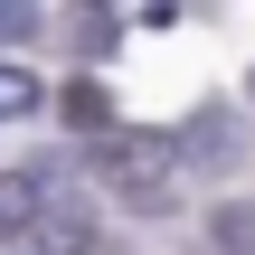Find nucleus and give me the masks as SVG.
<instances>
[{"label": "nucleus", "mask_w": 255, "mask_h": 255, "mask_svg": "<svg viewBox=\"0 0 255 255\" xmlns=\"http://www.w3.org/2000/svg\"><path fill=\"white\" fill-rule=\"evenodd\" d=\"M85 161H95V180H104L123 208H170V199H180V142H170V132H142V123H132V132H104Z\"/></svg>", "instance_id": "1"}, {"label": "nucleus", "mask_w": 255, "mask_h": 255, "mask_svg": "<svg viewBox=\"0 0 255 255\" xmlns=\"http://www.w3.org/2000/svg\"><path fill=\"white\" fill-rule=\"evenodd\" d=\"M47 208H57L47 170H0V237H28V227H38Z\"/></svg>", "instance_id": "2"}, {"label": "nucleus", "mask_w": 255, "mask_h": 255, "mask_svg": "<svg viewBox=\"0 0 255 255\" xmlns=\"http://www.w3.org/2000/svg\"><path fill=\"white\" fill-rule=\"evenodd\" d=\"M57 28H66V47H76V57H104V47L123 38L114 0H66V19H57Z\"/></svg>", "instance_id": "3"}, {"label": "nucleus", "mask_w": 255, "mask_h": 255, "mask_svg": "<svg viewBox=\"0 0 255 255\" xmlns=\"http://www.w3.org/2000/svg\"><path fill=\"white\" fill-rule=\"evenodd\" d=\"M57 114H66V123H76V132H95V142H104V132H114V95H104V85H95V76H76V85H66V95H57Z\"/></svg>", "instance_id": "4"}, {"label": "nucleus", "mask_w": 255, "mask_h": 255, "mask_svg": "<svg viewBox=\"0 0 255 255\" xmlns=\"http://www.w3.org/2000/svg\"><path fill=\"white\" fill-rule=\"evenodd\" d=\"M38 237H47V246H19V255H85V237H95V227H85V208H66V199H57Z\"/></svg>", "instance_id": "5"}, {"label": "nucleus", "mask_w": 255, "mask_h": 255, "mask_svg": "<svg viewBox=\"0 0 255 255\" xmlns=\"http://www.w3.org/2000/svg\"><path fill=\"white\" fill-rule=\"evenodd\" d=\"M9 114H38V76L28 66H0V123Z\"/></svg>", "instance_id": "6"}, {"label": "nucleus", "mask_w": 255, "mask_h": 255, "mask_svg": "<svg viewBox=\"0 0 255 255\" xmlns=\"http://www.w3.org/2000/svg\"><path fill=\"white\" fill-rule=\"evenodd\" d=\"M218 246H227V255H255V208H218Z\"/></svg>", "instance_id": "7"}, {"label": "nucleus", "mask_w": 255, "mask_h": 255, "mask_svg": "<svg viewBox=\"0 0 255 255\" xmlns=\"http://www.w3.org/2000/svg\"><path fill=\"white\" fill-rule=\"evenodd\" d=\"M28 28H38V0H0V47H19Z\"/></svg>", "instance_id": "8"}]
</instances>
